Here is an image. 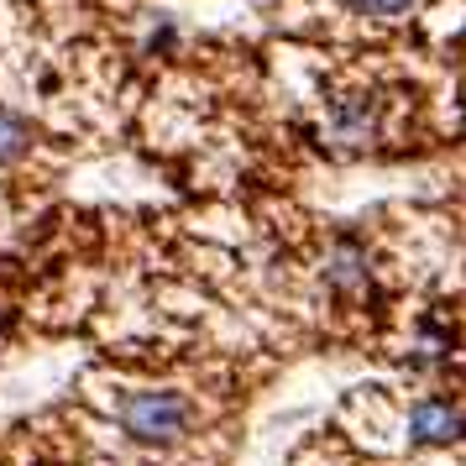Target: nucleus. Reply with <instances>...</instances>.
I'll return each mask as SVG.
<instances>
[{"label":"nucleus","instance_id":"f257e3e1","mask_svg":"<svg viewBox=\"0 0 466 466\" xmlns=\"http://www.w3.org/2000/svg\"><path fill=\"white\" fill-rule=\"evenodd\" d=\"M121 424H127L131 441H147V445L178 441L189 430V403L178 393H137V399L121 403Z\"/></svg>","mask_w":466,"mask_h":466},{"label":"nucleus","instance_id":"20e7f679","mask_svg":"<svg viewBox=\"0 0 466 466\" xmlns=\"http://www.w3.org/2000/svg\"><path fill=\"white\" fill-rule=\"evenodd\" d=\"M336 127H340V137L361 142V137L372 131V100H346V106L336 110Z\"/></svg>","mask_w":466,"mask_h":466},{"label":"nucleus","instance_id":"7ed1b4c3","mask_svg":"<svg viewBox=\"0 0 466 466\" xmlns=\"http://www.w3.org/2000/svg\"><path fill=\"white\" fill-rule=\"evenodd\" d=\"M26 147H32V127H26L16 110L0 106V163H16Z\"/></svg>","mask_w":466,"mask_h":466},{"label":"nucleus","instance_id":"f03ea898","mask_svg":"<svg viewBox=\"0 0 466 466\" xmlns=\"http://www.w3.org/2000/svg\"><path fill=\"white\" fill-rule=\"evenodd\" d=\"M409 435L420 445H451L466 435V414L456 403H441V399H424L414 414H409Z\"/></svg>","mask_w":466,"mask_h":466},{"label":"nucleus","instance_id":"423d86ee","mask_svg":"<svg viewBox=\"0 0 466 466\" xmlns=\"http://www.w3.org/2000/svg\"><path fill=\"white\" fill-rule=\"evenodd\" d=\"M351 5H361V11H382V16H388V11H403L409 0H351Z\"/></svg>","mask_w":466,"mask_h":466},{"label":"nucleus","instance_id":"39448f33","mask_svg":"<svg viewBox=\"0 0 466 466\" xmlns=\"http://www.w3.org/2000/svg\"><path fill=\"white\" fill-rule=\"evenodd\" d=\"M330 283H336V289H361V283H367V268H361V257L351 252V247H340V257L330 262Z\"/></svg>","mask_w":466,"mask_h":466}]
</instances>
